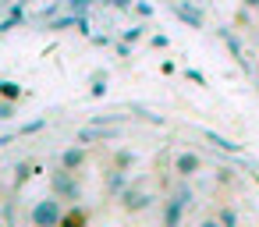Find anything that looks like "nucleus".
<instances>
[{"mask_svg":"<svg viewBox=\"0 0 259 227\" xmlns=\"http://www.w3.org/2000/svg\"><path fill=\"white\" fill-rule=\"evenodd\" d=\"M29 220H32V227H61V220H64V202H61L57 195H47V199H39V202L29 209Z\"/></svg>","mask_w":259,"mask_h":227,"instance_id":"f257e3e1","label":"nucleus"},{"mask_svg":"<svg viewBox=\"0 0 259 227\" xmlns=\"http://www.w3.org/2000/svg\"><path fill=\"white\" fill-rule=\"evenodd\" d=\"M195 202V192L188 188V185H181L174 195H167V202H163V227H181V220H185V209Z\"/></svg>","mask_w":259,"mask_h":227,"instance_id":"f03ea898","label":"nucleus"},{"mask_svg":"<svg viewBox=\"0 0 259 227\" xmlns=\"http://www.w3.org/2000/svg\"><path fill=\"white\" fill-rule=\"evenodd\" d=\"M50 195H57L61 202H78V199H82V185H78L75 170L57 167V170L50 174Z\"/></svg>","mask_w":259,"mask_h":227,"instance_id":"7ed1b4c3","label":"nucleus"},{"mask_svg":"<svg viewBox=\"0 0 259 227\" xmlns=\"http://www.w3.org/2000/svg\"><path fill=\"white\" fill-rule=\"evenodd\" d=\"M117 202H121V209H124V213H146V209L153 206V195H149V192H142V188H135V185H128V188L117 195Z\"/></svg>","mask_w":259,"mask_h":227,"instance_id":"20e7f679","label":"nucleus"},{"mask_svg":"<svg viewBox=\"0 0 259 227\" xmlns=\"http://www.w3.org/2000/svg\"><path fill=\"white\" fill-rule=\"evenodd\" d=\"M170 11H174V18H178V22H185L188 29H202V25H206L202 11H199L195 4H188V0H174V4H170Z\"/></svg>","mask_w":259,"mask_h":227,"instance_id":"39448f33","label":"nucleus"},{"mask_svg":"<svg viewBox=\"0 0 259 227\" xmlns=\"http://www.w3.org/2000/svg\"><path fill=\"white\" fill-rule=\"evenodd\" d=\"M220 39H224V47L231 50V57L238 61V68L252 75V64H248V57H245V50H241V39L234 36V29H227V25H224V29H220Z\"/></svg>","mask_w":259,"mask_h":227,"instance_id":"423d86ee","label":"nucleus"},{"mask_svg":"<svg viewBox=\"0 0 259 227\" xmlns=\"http://www.w3.org/2000/svg\"><path fill=\"white\" fill-rule=\"evenodd\" d=\"M128 185H132V177H128V170H121V167H110V170H107V177H103V188H107V195H110V199H117Z\"/></svg>","mask_w":259,"mask_h":227,"instance_id":"0eeeda50","label":"nucleus"},{"mask_svg":"<svg viewBox=\"0 0 259 227\" xmlns=\"http://www.w3.org/2000/svg\"><path fill=\"white\" fill-rule=\"evenodd\" d=\"M114 139H117V131H110L107 124H89V128L78 131V146H89V142H114Z\"/></svg>","mask_w":259,"mask_h":227,"instance_id":"6e6552de","label":"nucleus"},{"mask_svg":"<svg viewBox=\"0 0 259 227\" xmlns=\"http://www.w3.org/2000/svg\"><path fill=\"white\" fill-rule=\"evenodd\" d=\"M174 170H178L181 177H195V174L202 170V160H199L195 153H178V156H174Z\"/></svg>","mask_w":259,"mask_h":227,"instance_id":"1a4fd4ad","label":"nucleus"},{"mask_svg":"<svg viewBox=\"0 0 259 227\" xmlns=\"http://www.w3.org/2000/svg\"><path fill=\"white\" fill-rule=\"evenodd\" d=\"M85 160H89L85 146H71V149H64V153H61V167H64V170H82V167H85Z\"/></svg>","mask_w":259,"mask_h":227,"instance_id":"9d476101","label":"nucleus"},{"mask_svg":"<svg viewBox=\"0 0 259 227\" xmlns=\"http://www.w3.org/2000/svg\"><path fill=\"white\" fill-rule=\"evenodd\" d=\"M202 139H206L213 149H224V153H241V146H238V142H231V139H224V135H217V131H202Z\"/></svg>","mask_w":259,"mask_h":227,"instance_id":"9b49d317","label":"nucleus"},{"mask_svg":"<svg viewBox=\"0 0 259 227\" xmlns=\"http://www.w3.org/2000/svg\"><path fill=\"white\" fill-rule=\"evenodd\" d=\"M0 100L18 103V100H22V85H18V82H11V78H0Z\"/></svg>","mask_w":259,"mask_h":227,"instance_id":"f8f14e48","label":"nucleus"},{"mask_svg":"<svg viewBox=\"0 0 259 227\" xmlns=\"http://www.w3.org/2000/svg\"><path fill=\"white\" fill-rule=\"evenodd\" d=\"M135 163H139V153H132V149H117V153H114V167L128 170V167H135Z\"/></svg>","mask_w":259,"mask_h":227,"instance_id":"ddd939ff","label":"nucleus"},{"mask_svg":"<svg viewBox=\"0 0 259 227\" xmlns=\"http://www.w3.org/2000/svg\"><path fill=\"white\" fill-rule=\"evenodd\" d=\"M89 96H93V100L107 96V71H93V89H89Z\"/></svg>","mask_w":259,"mask_h":227,"instance_id":"4468645a","label":"nucleus"},{"mask_svg":"<svg viewBox=\"0 0 259 227\" xmlns=\"http://www.w3.org/2000/svg\"><path fill=\"white\" fill-rule=\"evenodd\" d=\"M217 223H220V227H238V209H234V206H224V209L217 213Z\"/></svg>","mask_w":259,"mask_h":227,"instance_id":"2eb2a0df","label":"nucleus"},{"mask_svg":"<svg viewBox=\"0 0 259 227\" xmlns=\"http://www.w3.org/2000/svg\"><path fill=\"white\" fill-rule=\"evenodd\" d=\"M22 18H25V11H22V8H11V11H8V18L0 22V32H8V29H15V25H18Z\"/></svg>","mask_w":259,"mask_h":227,"instance_id":"dca6fc26","label":"nucleus"},{"mask_svg":"<svg viewBox=\"0 0 259 227\" xmlns=\"http://www.w3.org/2000/svg\"><path fill=\"white\" fill-rule=\"evenodd\" d=\"M93 4H96V0H64V8H68L71 15H89Z\"/></svg>","mask_w":259,"mask_h":227,"instance_id":"f3484780","label":"nucleus"},{"mask_svg":"<svg viewBox=\"0 0 259 227\" xmlns=\"http://www.w3.org/2000/svg\"><path fill=\"white\" fill-rule=\"evenodd\" d=\"M61 227H85V213H82V209H71V213H64Z\"/></svg>","mask_w":259,"mask_h":227,"instance_id":"a211bd4d","label":"nucleus"},{"mask_svg":"<svg viewBox=\"0 0 259 227\" xmlns=\"http://www.w3.org/2000/svg\"><path fill=\"white\" fill-rule=\"evenodd\" d=\"M146 29H149V25H135V29H124V36H121V43H139V39L146 36Z\"/></svg>","mask_w":259,"mask_h":227,"instance_id":"6ab92c4d","label":"nucleus"},{"mask_svg":"<svg viewBox=\"0 0 259 227\" xmlns=\"http://www.w3.org/2000/svg\"><path fill=\"white\" fill-rule=\"evenodd\" d=\"M43 128H47V121H43V117H36V121L22 124V128H18V135H36V131H43Z\"/></svg>","mask_w":259,"mask_h":227,"instance_id":"aec40b11","label":"nucleus"},{"mask_svg":"<svg viewBox=\"0 0 259 227\" xmlns=\"http://www.w3.org/2000/svg\"><path fill=\"white\" fill-rule=\"evenodd\" d=\"M15 117V103L11 100H0V121H11Z\"/></svg>","mask_w":259,"mask_h":227,"instance_id":"412c9836","label":"nucleus"},{"mask_svg":"<svg viewBox=\"0 0 259 227\" xmlns=\"http://www.w3.org/2000/svg\"><path fill=\"white\" fill-rule=\"evenodd\" d=\"M149 47H156V50H163V47H170V39H167L163 32H156V36H149Z\"/></svg>","mask_w":259,"mask_h":227,"instance_id":"4be33fe9","label":"nucleus"},{"mask_svg":"<svg viewBox=\"0 0 259 227\" xmlns=\"http://www.w3.org/2000/svg\"><path fill=\"white\" fill-rule=\"evenodd\" d=\"M185 78H188V82H195V85H206V75H202V71H195V68H188V71H185Z\"/></svg>","mask_w":259,"mask_h":227,"instance_id":"5701e85b","label":"nucleus"},{"mask_svg":"<svg viewBox=\"0 0 259 227\" xmlns=\"http://www.w3.org/2000/svg\"><path fill=\"white\" fill-rule=\"evenodd\" d=\"M135 11H139V18H153V4H146V0H139Z\"/></svg>","mask_w":259,"mask_h":227,"instance_id":"b1692460","label":"nucleus"},{"mask_svg":"<svg viewBox=\"0 0 259 227\" xmlns=\"http://www.w3.org/2000/svg\"><path fill=\"white\" fill-rule=\"evenodd\" d=\"M15 170H18V174H15V181H18V185H22V181H25V177L32 174V167H29V163H18Z\"/></svg>","mask_w":259,"mask_h":227,"instance_id":"393cba45","label":"nucleus"},{"mask_svg":"<svg viewBox=\"0 0 259 227\" xmlns=\"http://www.w3.org/2000/svg\"><path fill=\"white\" fill-rule=\"evenodd\" d=\"M107 4H110L114 11H128V8H132V0H107Z\"/></svg>","mask_w":259,"mask_h":227,"instance_id":"a878e982","label":"nucleus"},{"mask_svg":"<svg viewBox=\"0 0 259 227\" xmlns=\"http://www.w3.org/2000/svg\"><path fill=\"white\" fill-rule=\"evenodd\" d=\"M241 8H248V11H255V8H259V0H241Z\"/></svg>","mask_w":259,"mask_h":227,"instance_id":"bb28decb","label":"nucleus"},{"mask_svg":"<svg viewBox=\"0 0 259 227\" xmlns=\"http://www.w3.org/2000/svg\"><path fill=\"white\" fill-rule=\"evenodd\" d=\"M199 227H220V223H217V220H202Z\"/></svg>","mask_w":259,"mask_h":227,"instance_id":"cd10ccee","label":"nucleus"},{"mask_svg":"<svg viewBox=\"0 0 259 227\" xmlns=\"http://www.w3.org/2000/svg\"><path fill=\"white\" fill-rule=\"evenodd\" d=\"M8 142H11V135H0V149H4Z\"/></svg>","mask_w":259,"mask_h":227,"instance_id":"c85d7f7f","label":"nucleus"},{"mask_svg":"<svg viewBox=\"0 0 259 227\" xmlns=\"http://www.w3.org/2000/svg\"><path fill=\"white\" fill-rule=\"evenodd\" d=\"M0 227H8V223H4V220H0Z\"/></svg>","mask_w":259,"mask_h":227,"instance_id":"c756f323","label":"nucleus"},{"mask_svg":"<svg viewBox=\"0 0 259 227\" xmlns=\"http://www.w3.org/2000/svg\"><path fill=\"white\" fill-rule=\"evenodd\" d=\"M255 89H259V78H255Z\"/></svg>","mask_w":259,"mask_h":227,"instance_id":"7c9ffc66","label":"nucleus"},{"mask_svg":"<svg viewBox=\"0 0 259 227\" xmlns=\"http://www.w3.org/2000/svg\"><path fill=\"white\" fill-rule=\"evenodd\" d=\"M170 4H174V0H170Z\"/></svg>","mask_w":259,"mask_h":227,"instance_id":"2f4dec72","label":"nucleus"}]
</instances>
